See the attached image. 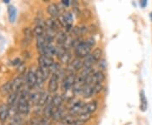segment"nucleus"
I'll return each mask as SVG.
<instances>
[{
	"instance_id": "obj_1",
	"label": "nucleus",
	"mask_w": 152,
	"mask_h": 125,
	"mask_svg": "<svg viewBox=\"0 0 152 125\" xmlns=\"http://www.w3.org/2000/svg\"><path fill=\"white\" fill-rule=\"evenodd\" d=\"M92 47L85 42H81L77 47L75 48V53L76 55V58H85L86 56L91 54V51Z\"/></svg>"
},
{
	"instance_id": "obj_18",
	"label": "nucleus",
	"mask_w": 152,
	"mask_h": 125,
	"mask_svg": "<svg viewBox=\"0 0 152 125\" xmlns=\"http://www.w3.org/2000/svg\"><path fill=\"white\" fill-rule=\"evenodd\" d=\"M76 120H77V116L68 114V115H64L63 117V118L61 119V123L63 124L71 125L73 124Z\"/></svg>"
},
{
	"instance_id": "obj_24",
	"label": "nucleus",
	"mask_w": 152,
	"mask_h": 125,
	"mask_svg": "<svg viewBox=\"0 0 152 125\" xmlns=\"http://www.w3.org/2000/svg\"><path fill=\"white\" fill-rule=\"evenodd\" d=\"M50 97H51V96L46 93V92H45V91L41 92V95H40L39 101H38V104H37V105H38V106H41V107L45 106L46 104L48 102Z\"/></svg>"
},
{
	"instance_id": "obj_38",
	"label": "nucleus",
	"mask_w": 152,
	"mask_h": 125,
	"mask_svg": "<svg viewBox=\"0 0 152 125\" xmlns=\"http://www.w3.org/2000/svg\"><path fill=\"white\" fill-rule=\"evenodd\" d=\"M3 2H4V3H9V0H4Z\"/></svg>"
},
{
	"instance_id": "obj_11",
	"label": "nucleus",
	"mask_w": 152,
	"mask_h": 125,
	"mask_svg": "<svg viewBox=\"0 0 152 125\" xmlns=\"http://www.w3.org/2000/svg\"><path fill=\"white\" fill-rule=\"evenodd\" d=\"M9 116V108L7 104L3 103L0 105V122L5 123Z\"/></svg>"
},
{
	"instance_id": "obj_15",
	"label": "nucleus",
	"mask_w": 152,
	"mask_h": 125,
	"mask_svg": "<svg viewBox=\"0 0 152 125\" xmlns=\"http://www.w3.org/2000/svg\"><path fill=\"white\" fill-rule=\"evenodd\" d=\"M56 50L57 47L52 45V43H48L44 48V51L41 54V56H46V57L52 58L53 55H56Z\"/></svg>"
},
{
	"instance_id": "obj_23",
	"label": "nucleus",
	"mask_w": 152,
	"mask_h": 125,
	"mask_svg": "<svg viewBox=\"0 0 152 125\" xmlns=\"http://www.w3.org/2000/svg\"><path fill=\"white\" fill-rule=\"evenodd\" d=\"M93 79H94V84H97V83H101L102 84L105 80V75L103 74L102 71L94 72Z\"/></svg>"
},
{
	"instance_id": "obj_2",
	"label": "nucleus",
	"mask_w": 152,
	"mask_h": 125,
	"mask_svg": "<svg viewBox=\"0 0 152 125\" xmlns=\"http://www.w3.org/2000/svg\"><path fill=\"white\" fill-rule=\"evenodd\" d=\"M75 74L69 73V75H66L64 77V79H63V81H62V89H63V92L69 91L71 88H73V85H74L75 81Z\"/></svg>"
},
{
	"instance_id": "obj_25",
	"label": "nucleus",
	"mask_w": 152,
	"mask_h": 125,
	"mask_svg": "<svg viewBox=\"0 0 152 125\" xmlns=\"http://www.w3.org/2000/svg\"><path fill=\"white\" fill-rule=\"evenodd\" d=\"M83 63H84L83 68L92 69V66H93V64H94V63H96V61L94 60V58H93V57H92L91 53V54H89L88 56H86V57L85 58V59H84V61H83Z\"/></svg>"
},
{
	"instance_id": "obj_27",
	"label": "nucleus",
	"mask_w": 152,
	"mask_h": 125,
	"mask_svg": "<svg viewBox=\"0 0 152 125\" xmlns=\"http://www.w3.org/2000/svg\"><path fill=\"white\" fill-rule=\"evenodd\" d=\"M59 59L60 60V62L62 63L69 64L70 62V59H71V54H70V52L69 51H65L59 58Z\"/></svg>"
},
{
	"instance_id": "obj_4",
	"label": "nucleus",
	"mask_w": 152,
	"mask_h": 125,
	"mask_svg": "<svg viewBox=\"0 0 152 125\" xmlns=\"http://www.w3.org/2000/svg\"><path fill=\"white\" fill-rule=\"evenodd\" d=\"M84 63L83 61L81 60V58H75L73 61L69 62L68 64V71L69 73H75L77 71H79L83 69Z\"/></svg>"
},
{
	"instance_id": "obj_29",
	"label": "nucleus",
	"mask_w": 152,
	"mask_h": 125,
	"mask_svg": "<svg viewBox=\"0 0 152 125\" xmlns=\"http://www.w3.org/2000/svg\"><path fill=\"white\" fill-rule=\"evenodd\" d=\"M33 33H34V35L36 36V37L41 36H44V35H45L44 26H41V25H36V27H35L34 30H33Z\"/></svg>"
},
{
	"instance_id": "obj_35",
	"label": "nucleus",
	"mask_w": 152,
	"mask_h": 125,
	"mask_svg": "<svg viewBox=\"0 0 152 125\" xmlns=\"http://www.w3.org/2000/svg\"><path fill=\"white\" fill-rule=\"evenodd\" d=\"M69 3H70V2H69V0H63V1H62V4L63 5L64 8L68 7V6L69 5Z\"/></svg>"
},
{
	"instance_id": "obj_31",
	"label": "nucleus",
	"mask_w": 152,
	"mask_h": 125,
	"mask_svg": "<svg viewBox=\"0 0 152 125\" xmlns=\"http://www.w3.org/2000/svg\"><path fill=\"white\" fill-rule=\"evenodd\" d=\"M30 125H41V120L38 118L35 117V118H31L30 122Z\"/></svg>"
},
{
	"instance_id": "obj_7",
	"label": "nucleus",
	"mask_w": 152,
	"mask_h": 125,
	"mask_svg": "<svg viewBox=\"0 0 152 125\" xmlns=\"http://www.w3.org/2000/svg\"><path fill=\"white\" fill-rule=\"evenodd\" d=\"M84 105L85 104L83 103V101H76L75 102H74L71 105V107L69 108V114L74 115V116H78L81 112V110L83 108Z\"/></svg>"
},
{
	"instance_id": "obj_13",
	"label": "nucleus",
	"mask_w": 152,
	"mask_h": 125,
	"mask_svg": "<svg viewBox=\"0 0 152 125\" xmlns=\"http://www.w3.org/2000/svg\"><path fill=\"white\" fill-rule=\"evenodd\" d=\"M39 67H45V68H49L51 65L54 63V60L52 58L46 57V56H40L37 59Z\"/></svg>"
},
{
	"instance_id": "obj_33",
	"label": "nucleus",
	"mask_w": 152,
	"mask_h": 125,
	"mask_svg": "<svg viewBox=\"0 0 152 125\" xmlns=\"http://www.w3.org/2000/svg\"><path fill=\"white\" fill-rule=\"evenodd\" d=\"M91 47H93L95 46V44H96V42H95V39L93 38V37H90V38H88L86 41H85Z\"/></svg>"
},
{
	"instance_id": "obj_16",
	"label": "nucleus",
	"mask_w": 152,
	"mask_h": 125,
	"mask_svg": "<svg viewBox=\"0 0 152 125\" xmlns=\"http://www.w3.org/2000/svg\"><path fill=\"white\" fill-rule=\"evenodd\" d=\"M12 92V81H8L0 87V93L2 95H9Z\"/></svg>"
},
{
	"instance_id": "obj_12",
	"label": "nucleus",
	"mask_w": 152,
	"mask_h": 125,
	"mask_svg": "<svg viewBox=\"0 0 152 125\" xmlns=\"http://www.w3.org/2000/svg\"><path fill=\"white\" fill-rule=\"evenodd\" d=\"M19 98H20V92H12L9 95L8 100H7V105L9 106V108H15V105L17 107Z\"/></svg>"
},
{
	"instance_id": "obj_8",
	"label": "nucleus",
	"mask_w": 152,
	"mask_h": 125,
	"mask_svg": "<svg viewBox=\"0 0 152 125\" xmlns=\"http://www.w3.org/2000/svg\"><path fill=\"white\" fill-rule=\"evenodd\" d=\"M26 79H24V77L22 75H20L18 77L12 80V90H13V92H20L24 83H25Z\"/></svg>"
},
{
	"instance_id": "obj_34",
	"label": "nucleus",
	"mask_w": 152,
	"mask_h": 125,
	"mask_svg": "<svg viewBox=\"0 0 152 125\" xmlns=\"http://www.w3.org/2000/svg\"><path fill=\"white\" fill-rule=\"evenodd\" d=\"M41 125H52L51 124V123H50V121H49V119L48 118H42V120H41Z\"/></svg>"
},
{
	"instance_id": "obj_17",
	"label": "nucleus",
	"mask_w": 152,
	"mask_h": 125,
	"mask_svg": "<svg viewBox=\"0 0 152 125\" xmlns=\"http://www.w3.org/2000/svg\"><path fill=\"white\" fill-rule=\"evenodd\" d=\"M82 95L85 98H89L92 95H96L95 93V88L94 85H85L83 91H82Z\"/></svg>"
},
{
	"instance_id": "obj_28",
	"label": "nucleus",
	"mask_w": 152,
	"mask_h": 125,
	"mask_svg": "<svg viewBox=\"0 0 152 125\" xmlns=\"http://www.w3.org/2000/svg\"><path fill=\"white\" fill-rule=\"evenodd\" d=\"M40 95H41V92L38 91H34L32 93L29 94V101H31L33 104H38Z\"/></svg>"
},
{
	"instance_id": "obj_20",
	"label": "nucleus",
	"mask_w": 152,
	"mask_h": 125,
	"mask_svg": "<svg viewBox=\"0 0 152 125\" xmlns=\"http://www.w3.org/2000/svg\"><path fill=\"white\" fill-rule=\"evenodd\" d=\"M67 36H67V34H66L64 31H59L58 34H57V36H56V37H55V40H56V42H57V44H58L59 46H63V43L65 42L66 39H67Z\"/></svg>"
},
{
	"instance_id": "obj_14",
	"label": "nucleus",
	"mask_w": 152,
	"mask_h": 125,
	"mask_svg": "<svg viewBox=\"0 0 152 125\" xmlns=\"http://www.w3.org/2000/svg\"><path fill=\"white\" fill-rule=\"evenodd\" d=\"M148 108V101L145 96L144 90H141L139 92V109L142 112H145Z\"/></svg>"
},
{
	"instance_id": "obj_37",
	"label": "nucleus",
	"mask_w": 152,
	"mask_h": 125,
	"mask_svg": "<svg viewBox=\"0 0 152 125\" xmlns=\"http://www.w3.org/2000/svg\"><path fill=\"white\" fill-rule=\"evenodd\" d=\"M139 4H140V6H141L142 8H145V7L146 6V4H147V1H145V0L140 1V2H139Z\"/></svg>"
},
{
	"instance_id": "obj_10",
	"label": "nucleus",
	"mask_w": 152,
	"mask_h": 125,
	"mask_svg": "<svg viewBox=\"0 0 152 125\" xmlns=\"http://www.w3.org/2000/svg\"><path fill=\"white\" fill-rule=\"evenodd\" d=\"M96 109H97V102L96 101H90V102L84 105L80 113H87V114L91 115V113L96 112Z\"/></svg>"
},
{
	"instance_id": "obj_6",
	"label": "nucleus",
	"mask_w": 152,
	"mask_h": 125,
	"mask_svg": "<svg viewBox=\"0 0 152 125\" xmlns=\"http://www.w3.org/2000/svg\"><path fill=\"white\" fill-rule=\"evenodd\" d=\"M59 78L57 75H52V77L49 79L48 86H47L48 91L50 93L57 92V91L59 89Z\"/></svg>"
},
{
	"instance_id": "obj_21",
	"label": "nucleus",
	"mask_w": 152,
	"mask_h": 125,
	"mask_svg": "<svg viewBox=\"0 0 152 125\" xmlns=\"http://www.w3.org/2000/svg\"><path fill=\"white\" fill-rule=\"evenodd\" d=\"M63 95H55L52 97V106H53L54 109L60 108L62 104H63Z\"/></svg>"
},
{
	"instance_id": "obj_5",
	"label": "nucleus",
	"mask_w": 152,
	"mask_h": 125,
	"mask_svg": "<svg viewBox=\"0 0 152 125\" xmlns=\"http://www.w3.org/2000/svg\"><path fill=\"white\" fill-rule=\"evenodd\" d=\"M45 26L46 29H50V30L56 31V32L60 31V27H62L59 20L56 19H53V18H49L46 20Z\"/></svg>"
},
{
	"instance_id": "obj_3",
	"label": "nucleus",
	"mask_w": 152,
	"mask_h": 125,
	"mask_svg": "<svg viewBox=\"0 0 152 125\" xmlns=\"http://www.w3.org/2000/svg\"><path fill=\"white\" fill-rule=\"evenodd\" d=\"M26 84L29 89H32L36 85V70L30 69L26 75Z\"/></svg>"
},
{
	"instance_id": "obj_19",
	"label": "nucleus",
	"mask_w": 152,
	"mask_h": 125,
	"mask_svg": "<svg viewBox=\"0 0 152 125\" xmlns=\"http://www.w3.org/2000/svg\"><path fill=\"white\" fill-rule=\"evenodd\" d=\"M33 31L30 30V28H25L24 29V42L26 43V46H27L28 44H30V42H31V40L33 39Z\"/></svg>"
},
{
	"instance_id": "obj_9",
	"label": "nucleus",
	"mask_w": 152,
	"mask_h": 125,
	"mask_svg": "<svg viewBox=\"0 0 152 125\" xmlns=\"http://www.w3.org/2000/svg\"><path fill=\"white\" fill-rule=\"evenodd\" d=\"M46 11H47L48 15H50L51 18H53V19L59 18L61 15L59 5L56 4V3H51V4H49L47 6V8H46Z\"/></svg>"
},
{
	"instance_id": "obj_32",
	"label": "nucleus",
	"mask_w": 152,
	"mask_h": 125,
	"mask_svg": "<svg viewBox=\"0 0 152 125\" xmlns=\"http://www.w3.org/2000/svg\"><path fill=\"white\" fill-rule=\"evenodd\" d=\"M80 15L82 16V17H84L85 19H89L91 15V13L90 10H88V9H85L84 11H82V13H81V15Z\"/></svg>"
},
{
	"instance_id": "obj_22",
	"label": "nucleus",
	"mask_w": 152,
	"mask_h": 125,
	"mask_svg": "<svg viewBox=\"0 0 152 125\" xmlns=\"http://www.w3.org/2000/svg\"><path fill=\"white\" fill-rule=\"evenodd\" d=\"M8 14H9V19L11 23H14L17 18V9L15 6L10 5L8 8Z\"/></svg>"
},
{
	"instance_id": "obj_26",
	"label": "nucleus",
	"mask_w": 152,
	"mask_h": 125,
	"mask_svg": "<svg viewBox=\"0 0 152 125\" xmlns=\"http://www.w3.org/2000/svg\"><path fill=\"white\" fill-rule=\"evenodd\" d=\"M91 55L94 58V60L96 61V62H98L99 60H101L102 56V49L101 47H96L93 52H91Z\"/></svg>"
},
{
	"instance_id": "obj_39",
	"label": "nucleus",
	"mask_w": 152,
	"mask_h": 125,
	"mask_svg": "<svg viewBox=\"0 0 152 125\" xmlns=\"http://www.w3.org/2000/svg\"><path fill=\"white\" fill-rule=\"evenodd\" d=\"M9 125H15V124H12V123H11V124H9Z\"/></svg>"
},
{
	"instance_id": "obj_30",
	"label": "nucleus",
	"mask_w": 152,
	"mask_h": 125,
	"mask_svg": "<svg viewBox=\"0 0 152 125\" xmlns=\"http://www.w3.org/2000/svg\"><path fill=\"white\" fill-rule=\"evenodd\" d=\"M49 71H50V74H52V75H59L60 73V65L58 63V62H54L52 65H51L49 68Z\"/></svg>"
},
{
	"instance_id": "obj_36",
	"label": "nucleus",
	"mask_w": 152,
	"mask_h": 125,
	"mask_svg": "<svg viewBox=\"0 0 152 125\" xmlns=\"http://www.w3.org/2000/svg\"><path fill=\"white\" fill-rule=\"evenodd\" d=\"M84 124H85V122L80 121V120H79V119L77 118V120H76L75 122L73 124H71V125H84Z\"/></svg>"
}]
</instances>
